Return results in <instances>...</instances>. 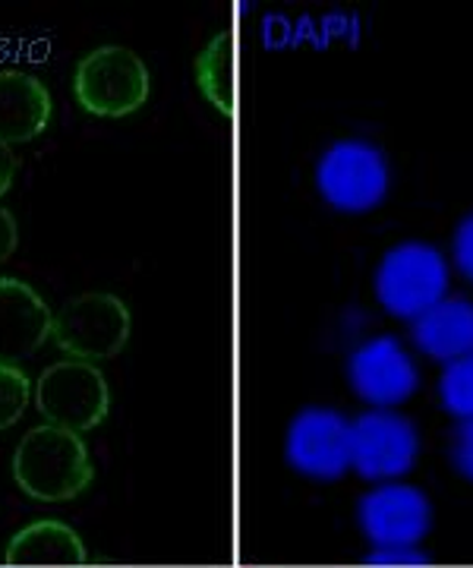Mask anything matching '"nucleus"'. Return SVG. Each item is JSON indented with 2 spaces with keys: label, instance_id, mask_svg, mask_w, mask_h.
<instances>
[{
  "label": "nucleus",
  "instance_id": "nucleus-21",
  "mask_svg": "<svg viewBox=\"0 0 473 568\" xmlns=\"http://www.w3.org/2000/svg\"><path fill=\"white\" fill-rule=\"evenodd\" d=\"M17 244H20V224H17V215H13L7 205H0V265L17 253Z\"/></svg>",
  "mask_w": 473,
  "mask_h": 568
},
{
  "label": "nucleus",
  "instance_id": "nucleus-4",
  "mask_svg": "<svg viewBox=\"0 0 473 568\" xmlns=\"http://www.w3.org/2000/svg\"><path fill=\"white\" fill-rule=\"evenodd\" d=\"M316 190L335 212L363 215L389 200V155L370 140H338L316 162Z\"/></svg>",
  "mask_w": 473,
  "mask_h": 568
},
{
  "label": "nucleus",
  "instance_id": "nucleus-16",
  "mask_svg": "<svg viewBox=\"0 0 473 568\" xmlns=\"http://www.w3.org/2000/svg\"><path fill=\"white\" fill-rule=\"evenodd\" d=\"M439 402L454 420H473V354L442 366L439 376Z\"/></svg>",
  "mask_w": 473,
  "mask_h": 568
},
{
  "label": "nucleus",
  "instance_id": "nucleus-10",
  "mask_svg": "<svg viewBox=\"0 0 473 568\" xmlns=\"http://www.w3.org/2000/svg\"><path fill=\"white\" fill-rule=\"evenodd\" d=\"M357 525L372 547H417L432 528V503L413 484H376L357 503Z\"/></svg>",
  "mask_w": 473,
  "mask_h": 568
},
{
  "label": "nucleus",
  "instance_id": "nucleus-15",
  "mask_svg": "<svg viewBox=\"0 0 473 568\" xmlns=\"http://www.w3.org/2000/svg\"><path fill=\"white\" fill-rule=\"evenodd\" d=\"M196 85L212 108L230 114V39L215 36L196 58Z\"/></svg>",
  "mask_w": 473,
  "mask_h": 568
},
{
  "label": "nucleus",
  "instance_id": "nucleus-2",
  "mask_svg": "<svg viewBox=\"0 0 473 568\" xmlns=\"http://www.w3.org/2000/svg\"><path fill=\"white\" fill-rule=\"evenodd\" d=\"M452 265L439 246L426 241H401L382 253L372 275V291L379 306L394 316L413 323L426 310L449 297Z\"/></svg>",
  "mask_w": 473,
  "mask_h": 568
},
{
  "label": "nucleus",
  "instance_id": "nucleus-19",
  "mask_svg": "<svg viewBox=\"0 0 473 568\" xmlns=\"http://www.w3.org/2000/svg\"><path fill=\"white\" fill-rule=\"evenodd\" d=\"M452 265L464 282L473 284V212L464 215L461 224L454 227L452 237Z\"/></svg>",
  "mask_w": 473,
  "mask_h": 568
},
{
  "label": "nucleus",
  "instance_id": "nucleus-22",
  "mask_svg": "<svg viewBox=\"0 0 473 568\" xmlns=\"http://www.w3.org/2000/svg\"><path fill=\"white\" fill-rule=\"evenodd\" d=\"M17 152H13V145H7V142H0V196L3 193H10V186L17 181Z\"/></svg>",
  "mask_w": 473,
  "mask_h": 568
},
{
  "label": "nucleus",
  "instance_id": "nucleus-13",
  "mask_svg": "<svg viewBox=\"0 0 473 568\" xmlns=\"http://www.w3.org/2000/svg\"><path fill=\"white\" fill-rule=\"evenodd\" d=\"M413 347L439 364H452L473 354V301L445 297L411 323Z\"/></svg>",
  "mask_w": 473,
  "mask_h": 568
},
{
  "label": "nucleus",
  "instance_id": "nucleus-11",
  "mask_svg": "<svg viewBox=\"0 0 473 568\" xmlns=\"http://www.w3.org/2000/svg\"><path fill=\"white\" fill-rule=\"evenodd\" d=\"M54 313L29 282L0 278V364H22L51 338Z\"/></svg>",
  "mask_w": 473,
  "mask_h": 568
},
{
  "label": "nucleus",
  "instance_id": "nucleus-7",
  "mask_svg": "<svg viewBox=\"0 0 473 568\" xmlns=\"http://www.w3.org/2000/svg\"><path fill=\"white\" fill-rule=\"evenodd\" d=\"M420 458V429L398 410H367L350 420V470L370 484L411 474Z\"/></svg>",
  "mask_w": 473,
  "mask_h": 568
},
{
  "label": "nucleus",
  "instance_id": "nucleus-6",
  "mask_svg": "<svg viewBox=\"0 0 473 568\" xmlns=\"http://www.w3.org/2000/svg\"><path fill=\"white\" fill-rule=\"evenodd\" d=\"M35 407L44 424L83 436L102 426L111 414V383L95 364L66 357L44 366L42 376L35 379Z\"/></svg>",
  "mask_w": 473,
  "mask_h": 568
},
{
  "label": "nucleus",
  "instance_id": "nucleus-20",
  "mask_svg": "<svg viewBox=\"0 0 473 568\" xmlns=\"http://www.w3.org/2000/svg\"><path fill=\"white\" fill-rule=\"evenodd\" d=\"M449 455H452L454 470L473 484V420H461V424L454 426Z\"/></svg>",
  "mask_w": 473,
  "mask_h": 568
},
{
  "label": "nucleus",
  "instance_id": "nucleus-14",
  "mask_svg": "<svg viewBox=\"0 0 473 568\" xmlns=\"http://www.w3.org/2000/svg\"><path fill=\"white\" fill-rule=\"evenodd\" d=\"M89 559L83 537L63 521H35L17 530L7 544L3 562L10 568L83 566Z\"/></svg>",
  "mask_w": 473,
  "mask_h": 568
},
{
  "label": "nucleus",
  "instance_id": "nucleus-8",
  "mask_svg": "<svg viewBox=\"0 0 473 568\" xmlns=\"http://www.w3.org/2000/svg\"><path fill=\"white\" fill-rule=\"evenodd\" d=\"M290 470L316 484H335L350 470V420L326 405L297 410L285 436Z\"/></svg>",
  "mask_w": 473,
  "mask_h": 568
},
{
  "label": "nucleus",
  "instance_id": "nucleus-12",
  "mask_svg": "<svg viewBox=\"0 0 473 568\" xmlns=\"http://www.w3.org/2000/svg\"><path fill=\"white\" fill-rule=\"evenodd\" d=\"M54 99L39 77L25 70H0V142L22 145L51 126Z\"/></svg>",
  "mask_w": 473,
  "mask_h": 568
},
{
  "label": "nucleus",
  "instance_id": "nucleus-17",
  "mask_svg": "<svg viewBox=\"0 0 473 568\" xmlns=\"http://www.w3.org/2000/svg\"><path fill=\"white\" fill-rule=\"evenodd\" d=\"M32 395L35 386L20 364H0V433L20 424Z\"/></svg>",
  "mask_w": 473,
  "mask_h": 568
},
{
  "label": "nucleus",
  "instance_id": "nucleus-23",
  "mask_svg": "<svg viewBox=\"0 0 473 568\" xmlns=\"http://www.w3.org/2000/svg\"><path fill=\"white\" fill-rule=\"evenodd\" d=\"M7 568H10V566H7Z\"/></svg>",
  "mask_w": 473,
  "mask_h": 568
},
{
  "label": "nucleus",
  "instance_id": "nucleus-3",
  "mask_svg": "<svg viewBox=\"0 0 473 568\" xmlns=\"http://www.w3.org/2000/svg\"><path fill=\"white\" fill-rule=\"evenodd\" d=\"M152 95V73L126 44H99L73 70V99L85 114L124 121Z\"/></svg>",
  "mask_w": 473,
  "mask_h": 568
},
{
  "label": "nucleus",
  "instance_id": "nucleus-1",
  "mask_svg": "<svg viewBox=\"0 0 473 568\" xmlns=\"http://www.w3.org/2000/svg\"><path fill=\"white\" fill-rule=\"evenodd\" d=\"M13 480L35 503H70L95 480V465L80 433L32 426L13 452Z\"/></svg>",
  "mask_w": 473,
  "mask_h": 568
},
{
  "label": "nucleus",
  "instance_id": "nucleus-5",
  "mask_svg": "<svg viewBox=\"0 0 473 568\" xmlns=\"http://www.w3.org/2000/svg\"><path fill=\"white\" fill-rule=\"evenodd\" d=\"M130 306L111 291H83L54 313L51 338L66 357L102 364L117 357L130 342Z\"/></svg>",
  "mask_w": 473,
  "mask_h": 568
},
{
  "label": "nucleus",
  "instance_id": "nucleus-9",
  "mask_svg": "<svg viewBox=\"0 0 473 568\" xmlns=\"http://www.w3.org/2000/svg\"><path fill=\"white\" fill-rule=\"evenodd\" d=\"M348 386L372 410H394L417 395L420 369L404 342L394 335H372L350 351Z\"/></svg>",
  "mask_w": 473,
  "mask_h": 568
},
{
  "label": "nucleus",
  "instance_id": "nucleus-18",
  "mask_svg": "<svg viewBox=\"0 0 473 568\" xmlns=\"http://www.w3.org/2000/svg\"><path fill=\"white\" fill-rule=\"evenodd\" d=\"M363 562L376 568H417L426 566L430 556L420 549V544L417 547H376L370 556H363Z\"/></svg>",
  "mask_w": 473,
  "mask_h": 568
}]
</instances>
